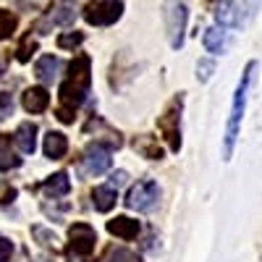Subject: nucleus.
Here are the masks:
<instances>
[{"label": "nucleus", "mask_w": 262, "mask_h": 262, "mask_svg": "<svg viewBox=\"0 0 262 262\" xmlns=\"http://www.w3.org/2000/svg\"><path fill=\"white\" fill-rule=\"evenodd\" d=\"M90 84H92V60L86 53L74 55V60L69 63V76L60 84V102H58V121L60 123H74L76 111L81 107V102L90 95Z\"/></svg>", "instance_id": "1"}, {"label": "nucleus", "mask_w": 262, "mask_h": 262, "mask_svg": "<svg viewBox=\"0 0 262 262\" xmlns=\"http://www.w3.org/2000/svg\"><path fill=\"white\" fill-rule=\"evenodd\" d=\"M257 69V63L252 60L247 66V71L242 74V81L236 86V97H233V107H231V118H228V128H226V144H223V160H231L233 155V144L238 137V126H242V116H244V105H247V90H249V81L252 74Z\"/></svg>", "instance_id": "2"}, {"label": "nucleus", "mask_w": 262, "mask_h": 262, "mask_svg": "<svg viewBox=\"0 0 262 262\" xmlns=\"http://www.w3.org/2000/svg\"><path fill=\"white\" fill-rule=\"evenodd\" d=\"M97 247V233L90 223H74L69 228V247H66V257L71 262H92Z\"/></svg>", "instance_id": "3"}, {"label": "nucleus", "mask_w": 262, "mask_h": 262, "mask_svg": "<svg viewBox=\"0 0 262 262\" xmlns=\"http://www.w3.org/2000/svg\"><path fill=\"white\" fill-rule=\"evenodd\" d=\"M181 105H184V100H181V95H179L176 100L168 102L165 113L158 118V128H160L163 139L168 142V147H170L173 152L181 149Z\"/></svg>", "instance_id": "4"}, {"label": "nucleus", "mask_w": 262, "mask_h": 262, "mask_svg": "<svg viewBox=\"0 0 262 262\" xmlns=\"http://www.w3.org/2000/svg\"><path fill=\"white\" fill-rule=\"evenodd\" d=\"M123 13V3L121 0H97L84 8V21L92 27H111L121 18Z\"/></svg>", "instance_id": "5"}, {"label": "nucleus", "mask_w": 262, "mask_h": 262, "mask_svg": "<svg viewBox=\"0 0 262 262\" xmlns=\"http://www.w3.org/2000/svg\"><path fill=\"white\" fill-rule=\"evenodd\" d=\"M111 168V147H105L100 142L90 144L84 149V155L79 158V170L81 176H100Z\"/></svg>", "instance_id": "6"}, {"label": "nucleus", "mask_w": 262, "mask_h": 262, "mask_svg": "<svg viewBox=\"0 0 262 262\" xmlns=\"http://www.w3.org/2000/svg\"><path fill=\"white\" fill-rule=\"evenodd\" d=\"M158 194L160 191H158V184L155 181H149V179L137 181L134 186L128 189V194H126V207L128 210H137V212H147V210L155 207Z\"/></svg>", "instance_id": "7"}, {"label": "nucleus", "mask_w": 262, "mask_h": 262, "mask_svg": "<svg viewBox=\"0 0 262 262\" xmlns=\"http://www.w3.org/2000/svg\"><path fill=\"white\" fill-rule=\"evenodd\" d=\"M165 21H168L170 48H181L184 45V29H186V6L170 0L168 8H165Z\"/></svg>", "instance_id": "8"}, {"label": "nucleus", "mask_w": 262, "mask_h": 262, "mask_svg": "<svg viewBox=\"0 0 262 262\" xmlns=\"http://www.w3.org/2000/svg\"><path fill=\"white\" fill-rule=\"evenodd\" d=\"M74 16H76V13H74V6H71V3H58V6H53L45 16H42V18L37 21L32 32H37V34H48V32H50V27L71 24Z\"/></svg>", "instance_id": "9"}, {"label": "nucleus", "mask_w": 262, "mask_h": 262, "mask_svg": "<svg viewBox=\"0 0 262 262\" xmlns=\"http://www.w3.org/2000/svg\"><path fill=\"white\" fill-rule=\"evenodd\" d=\"M21 105H24L27 113H45L50 105V95L45 86H29L24 97H21Z\"/></svg>", "instance_id": "10"}, {"label": "nucleus", "mask_w": 262, "mask_h": 262, "mask_svg": "<svg viewBox=\"0 0 262 262\" xmlns=\"http://www.w3.org/2000/svg\"><path fill=\"white\" fill-rule=\"evenodd\" d=\"M107 231H111L113 236H118V238H123V242H131V238H137V233H139V223L134 221V217L118 215V217H113V221H107Z\"/></svg>", "instance_id": "11"}, {"label": "nucleus", "mask_w": 262, "mask_h": 262, "mask_svg": "<svg viewBox=\"0 0 262 262\" xmlns=\"http://www.w3.org/2000/svg\"><path fill=\"white\" fill-rule=\"evenodd\" d=\"M42 149H45V158L60 160L66 152H69V139H66V134H60V131H48Z\"/></svg>", "instance_id": "12"}, {"label": "nucleus", "mask_w": 262, "mask_h": 262, "mask_svg": "<svg viewBox=\"0 0 262 262\" xmlns=\"http://www.w3.org/2000/svg\"><path fill=\"white\" fill-rule=\"evenodd\" d=\"M116 200H118V194H116V189L111 184L107 186H95V191H92V205H95L97 212H111L116 207Z\"/></svg>", "instance_id": "13"}, {"label": "nucleus", "mask_w": 262, "mask_h": 262, "mask_svg": "<svg viewBox=\"0 0 262 262\" xmlns=\"http://www.w3.org/2000/svg\"><path fill=\"white\" fill-rule=\"evenodd\" d=\"M16 144L21 147L24 155H34V149H37V126L34 123H21L16 128Z\"/></svg>", "instance_id": "14"}, {"label": "nucleus", "mask_w": 262, "mask_h": 262, "mask_svg": "<svg viewBox=\"0 0 262 262\" xmlns=\"http://www.w3.org/2000/svg\"><path fill=\"white\" fill-rule=\"evenodd\" d=\"M60 58H55V55H42L39 60H37V79L42 81V84H50V81H55V76H58V71H60Z\"/></svg>", "instance_id": "15"}, {"label": "nucleus", "mask_w": 262, "mask_h": 262, "mask_svg": "<svg viewBox=\"0 0 262 262\" xmlns=\"http://www.w3.org/2000/svg\"><path fill=\"white\" fill-rule=\"evenodd\" d=\"M42 191H45L48 196H53V200H55V196H66V194L71 191V179L66 176L63 170L60 173H53V176L42 184Z\"/></svg>", "instance_id": "16"}, {"label": "nucleus", "mask_w": 262, "mask_h": 262, "mask_svg": "<svg viewBox=\"0 0 262 262\" xmlns=\"http://www.w3.org/2000/svg\"><path fill=\"white\" fill-rule=\"evenodd\" d=\"M18 165H21V158L16 155L11 137L0 134V170H11V168H18Z\"/></svg>", "instance_id": "17"}, {"label": "nucleus", "mask_w": 262, "mask_h": 262, "mask_svg": "<svg viewBox=\"0 0 262 262\" xmlns=\"http://www.w3.org/2000/svg\"><path fill=\"white\" fill-rule=\"evenodd\" d=\"M134 149L139 152V155L149 158V160H160V158H163V149H160V144L155 142V137H147V134L134 139Z\"/></svg>", "instance_id": "18"}, {"label": "nucleus", "mask_w": 262, "mask_h": 262, "mask_svg": "<svg viewBox=\"0 0 262 262\" xmlns=\"http://www.w3.org/2000/svg\"><path fill=\"white\" fill-rule=\"evenodd\" d=\"M215 18L221 27H236L238 24V11H236V3L233 0H223L221 8L215 11Z\"/></svg>", "instance_id": "19"}, {"label": "nucleus", "mask_w": 262, "mask_h": 262, "mask_svg": "<svg viewBox=\"0 0 262 262\" xmlns=\"http://www.w3.org/2000/svg\"><path fill=\"white\" fill-rule=\"evenodd\" d=\"M205 48L210 50V53H223V48H226V32H223V27L217 29V27H210L207 32H205Z\"/></svg>", "instance_id": "20"}, {"label": "nucleus", "mask_w": 262, "mask_h": 262, "mask_svg": "<svg viewBox=\"0 0 262 262\" xmlns=\"http://www.w3.org/2000/svg\"><path fill=\"white\" fill-rule=\"evenodd\" d=\"M16 27H18V18H16L11 11H3V8H0V42L8 39V37L16 32Z\"/></svg>", "instance_id": "21"}, {"label": "nucleus", "mask_w": 262, "mask_h": 262, "mask_svg": "<svg viewBox=\"0 0 262 262\" xmlns=\"http://www.w3.org/2000/svg\"><path fill=\"white\" fill-rule=\"evenodd\" d=\"M37 50V39L32 37V29H29V34H24L21 37V42H18V50H16V58L21 60V63H27L29 58H32V53Z\"/></svg>", "instance_id": "22"}, {"label": "nucleus", "mask_w": 262, "mask_h": 262, "mask_svg": "<svg viewBox=\"0 0 262 262\" xmlns=\"http://www.w3.org/2000/svg\"><path fill=\"white\" fill-rule=\"evenodd\" d=\"M105 262H142L137 257V252H131V249H123V247H113L111 252H107Z\"/></svg>", "instance_id": "23"}, {"label": "nucleus", "mask_w": 262, "mask_h": 262, "mask_svg": "<svg viewBox=\"0 0 262 262\" xmlns=\"http://www.w3.org/2000/svg\"><path fill=\"white\" fill-rule=\"evenodd\" d=\"M84 42V34L81 32H66V34H60L58 37V48L60 50H74V48H79Z\"/></svg>", "instance_id": "24"}, {"label": "nucleus", "mask_w": 262, "mask_h": 262, "mask_svg": "<svg viewBox=\"0 0 262 262\" xmlns=\"http://www.w3.org/2000/svg\"><path fill=\"white\" fill-rule=\"evenodd\" d=\"M13 113V100L8 92H0V118H8Z\"/></svg>", "instance_id": "25"}, {"label": "nucleus", "mask_w": 262, "mask_h": 262, "mask_svg": "<svg viewBox=\"0 0 262 262\" xmlns=\"http://www.w3.org/2000/svg\"><path fill=\"white\" fill-rule=\"evenodd\" d=\"M32 233H34L37 238H42V242H39L42 247H55V242H58V238H55V233H48L45 228H39V226H37Z\"/></svg>", "instance_id": "26"}, {"label": "nucleus", "mask_w": 262, "mask_h": 262, "mask_svg": "<svg viewBox=\"0 0 262 262\" xmlns=\"http://www.w3.org/2000/svg\"><path fill=\"white\" fill-rule=\"evenodd\" d=\"M11 254H13V244L8 242V238H3V236H0V262L11 259Z\"/></svg>", "instance_id": "27"}, {"label": "nucleus", "mask_w": 262, "mask_h": 262, "mask_svg": "<svg viewBox=\"0 0 262 262\" xmlns=\"http://www.w3.org/2000/svg\"><path fill=\"white\" fill-rule=\"evenodd\" d=\"M13 196H16V189H13L11 184H0V205H3V202H11Z\"/></svg>", "instance_id": "28"}, {"label": "nucleus", "mask_w": 262, "mask_h": 262, "mask_svg": "<svg viewBox=\"0 0 262 262\" xmlns=\"http://www.w3.org/2000/svg\"><path fill=\"white\" fill-rule=\"evenodd\" d=\"M123 181H126V170H118V173H113V176H111V186L113 189H118Z\"/></svg>", "instance_id": "29"}, {"label": "nucleus", "mask_w": 262, "mask_h": 262, "mask_svg": "<svg viewBox=\"0 0 262 262\" xmlns=\"http://www.w3.org/2000/svg\"><path fill=\"white\" fill-rule=\"evenodd\" d=\"M196 71H202V74H200V79H202V81H207V79H210V71H212V63H205V60H202Z\"/></svg>", "instance_id": "30"}, {"label": "nucleus", "mask_w": 262, "mask_h": 262, "mask_svg": "<svg viewBox=\"0 0 262 262\" xmlns=\"http://www.w3.org/2000/svg\"><path fill=\"white\" fill-rule=\"evenodd\" d=\"M16 6H18V8H27V11H29V8L39 6V0H16Z\"/></svg>", "instance_id": "31"}, {"label": "nucleus", "mask_w": 262, "mask_h": 262, "mask_svg": "<svg viewBox=\"0 0 262 262\" xmlns=\"http://www.w3.org/2000/svg\"><path fill=\"white\" fill-rule=\"evenodd\" d=\"M0 76H3V66H0Z\"/></svg>", "instance_id": "32"}]
</instances>
